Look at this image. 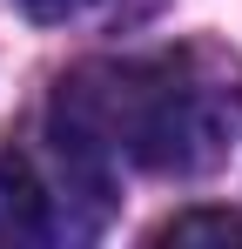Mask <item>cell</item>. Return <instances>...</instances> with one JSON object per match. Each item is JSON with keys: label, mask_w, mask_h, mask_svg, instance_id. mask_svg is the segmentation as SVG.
Listing matches in <instances>:
<instances>
[{"label": "cell", "mask_w": 242, "mask_h": 249, "mask_svg": "<svg viewBox=\"0 0 242 249\" xmlns=\"http://www.w3.org/2000/svg\"><path fill=\"white\" fill-rule=\"evenodd\" d=\"M108 175H87L54 148L47 162L27 148H0V243H81L108 222Z\"/></svg>", "instance_id": "7a4b0ae2"}, {"label": "cell", "mask_w": 242, "mask_h": 249, "mask_svg": "<svg viewBox=\"0 0 242 249\" xmlns=\"http://www.w3.org/2000/svg\"><path fill=\"white\" fill-rule=\"evenodd\" d=\"M242 135V54L222 41H182L121 61H81L54 81L47 148L87 175L148 168L208 175Z\"/></svg>", "instance_id": "6da1fadb"}, {"label": "cell", "mask_w": 242, "mask_h": 249, "mask_svg": "<svg viewBox=\"0 0 242 249\" xmlns=\"http://www.w3.org/2000/svg\"><path fill=\"white\" fill-rule=\"evenodd\" d=\"M155 243H242V215L236 209H189V215L161 222Z\"/></svg>", "instance_id": "277c9868"}, {"label": "cell", "mask_w": 242, "mask_h": 249, "mask_svg": "<svg viewBox=\"0 0 242 249\" xmlns=\"http://www.w3.org/2000/svg\"><path fill=\"white\" fill-rule=\"evenodd\" d=\"M155 7L161 0H20V14L34 20H101V27H135Z\"/></svg>", "instance_id": "3957f363"}]
</instances>
